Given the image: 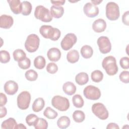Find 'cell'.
Masks as SVG:
<instances>
[{"instance_id":"1","label":"cell","mask_w":129,"mask_h":129,"mask_svg":"<svg viewBox=\"0 0 129 129\" xmlns=\"http://www.w3.org/2000/svg\"><path fill=\"white\" fill-rule=\"evenodd\" d=\"M40 34L45 38L52 41L57 40L61 35L60 31L50 25H42L39 29Z\"/></svg>"},{"instance_id":"2","label":"cell","mask_w":129,"mask_h":129,"mask_svg":"<svg viewBox=\"0 0 129 129\" xmlns=\"http://www.w3.org/2000/svg\"><path fill=\"white\" fill-rule=\"evenodd\" d=\"M102 66L109 76L115 75L118 71L116 59L112 55L106 56L103 59Z\"/></svg>"},{"instance_id":"3","label":"cell","mask_w":129,"mask_h":129,"mask_svg":"<svg viewBox=\"0 0 129 129\" xmlns=\"http://www.w3.org/2000/svg\"><path fill=\"white\" fill-rule=\"evenodd\" d=\"M34 16L43 22H49L52 20V16L49 10L42 5L37 6L34 11Z\"/></svg>"},{"instance_id":"4","label":"cell","mask_w":129,"mask_h":129,"mask_svg":"<svg viewBox=\"0 0 129 129\" xmlns=\"http://www.w3.org/2000/svg\"><path fill=\"white\" fill-rule=\"evenodd\" d=\"M40 44V39L38 36L35 34L29 35L25 42V47L27 51L30 53L36 51Z\"/></svg>"},{"instance_id":"5","label":"cell","mask_w":129,"mask_h":129,"mask_svg":"<svg viewBox=\"0 0 129 129\" xmlns=\"http://www.w3.org/2000/svg\"><path fill=\"white\" fill-rule=\"evenodd\" d=\"M52 105L61 111H67L70 107V102L68 98L59 95L54 96L51 99Z\"/></svg>"},{"instance_id":"6","label":"cell","mask_w":129,"mask_h":129,"mask_svg":"<svg viewBox=\"0 0 129 129\" xmlns=\"http://www.w3.org/2000/svg\"><path fill=\"white\" fill-rule=\"evenodd\" d=\"M120 15L119 8L117 4L110 2L108 3L106 6V16L110 21L117 20Z\"/></svg>"},{"instance_id":"7","label":"cell","mask_w":129,"mask_h":129,"mask_svg":"<svg viewBox=\"0 0 129 129\" xmlns=\"http://www.w3.org/2000/svg\"><path fill=\"white\" fill-rule=\"evenodd\" d=\"M92 111L98 118L101 120L106 119L109 113L104 105L101 103H95L92 106Z\"/></svg>"},{"instance_id":"8","label":"cell","mask_w":129,"mask_h":129,"mask_svg":"<svg viewBox=\"0 0 129 129\" xmlns=\"http://www.w3.org/2000/svg\"><path fill=\"white\" fill-rule=\"evenodd\" d=\"M31 101V95L27 91H22L18 96L17 99V105L21 110H25L28 108Z\"/></svg>"},{"instance_id":"9","label":"cell","mask_w":129,"mask_h":129,"mask_svg":"<svg viewBox=\"0 0 129 129\" xmlns=\"http://www.w3.org/2000/svg\"><path fill=\"white\" fill-rule=\"evenodd\" d=\"M83 94L87 99L91 100H97L101 95L99 89L92 85L86 86L83 90Z\"/></svg>"},{"instance_id":"10","label":"cell","mask_w":129,"mask_h":129,"mask_svg":"<svg viewBox=\"0 0 129 129\" xmlns=\"http://www.w3.org/2000/svg\"><path fill=\"white\" fill-rule=\"evenodd\" d=\"M77 37L74 33L67 34L62 39L60 45L61 48L64 50H68L72 48L74 44L77 42Z\"/></svg>"},{"instance_id":"11","label":"cell","mask_w":129,"mask_h":129,"mask_svg":"<svg viewBox=\"0 0 129 129\" xmlns=\"http://www.w3.org/2000/svg\"><path fill=\"white\" fill-rule=\"evenodd\" d=\"M97 43L101 53L106 54L111 49V44L109 39L106 36H101L97 39Z\"/></svg>"},{"instance_id":"12","label":"cell","mask_w":129,"mask_h":129,"mask_svg":"<svg viewBox=\"0 0 129 129\" xmlns=\"http://www.w3.org/2000/svg\"><path fill=\"white\" fill-rule=\"evenodd\" d=\"M83 11L84 14L89 18H94L99 14V8L92 3H87L84 6Z\"/></svg>"},{"instance_id":"13","label":"cell","mask_w":129,"mask_h":129,"mask_svg":"<svg viewBox=\"0 0 129 129\" xmlns=\"http://www.w3.org/2000/svg\"><path fill=\"white\" fill-rule=\"evenodd\" d=\"M4 89L7 94L13 95L15 94L18 90V85L14 81L9 80L5 84Z\"/></svg>"},{"instance_id":"14","label":"cell","mask_w":129,"mask_h":129,"mask_svg":"<svg viewBox=\"0 0 129 129\" xmlns=\"http://www.w3.org/2000/svg\"><path fill=\"white\" fill-rule=\"evenodd\" d=\"M14 19L10 15H2L0 17V27L2 28L8 29L10 28L13 25Z\"/></svg>"},{"instance_id":"15","label":"cell","mask_w":129,"mask_h":129,"mask_svg":"<svg viewBox=\"0 0 129 129\" xmlns=\"http://www.w3.org/2000/svg\"><path fill=\"white\" fill-rule=\"evenodd\" d=\"M48 59L52 62L57 61L61 57V52L60 50L56 47L50 48L47 53Z\"/></svg>"},{"instance_id":"16","label":"cell","mask_w":129,"mask_h":129,"mask_svg":"<svg viewBox=\"0 0 129 129\" xmlns=\"http://www.w3.org/2000/svg\"><path fill=\"white\" fill-rule=\"evenodd\" d=\"M106 28V23L103 19L96 20L92 24L93 30L97 33H101L105 31Z\"/></svg>"},{"instance_id":"17","label":"cell","mask_w":129,"mask_h":129,"mask_svg":"<svg viewBox=\"0 0 129 129\" xmlns=\"http://www.w3.org/2000/svg\"><path fill=\"white\" fill-rule=\"evenodd\" d=\"M11 10L15 14H19L22 13V3L19 0H8Z\"/></svg>"},{"instance_id":"18","label":"cell","mask_w":129,"mask_h":129,"mask_svg":"<svg viewBox=\"0 0 129 129\" xmlns=\"http://www.w3.org/2000/svg\"><path fill=\"white\" fill-rule=\"evenodd\" d=\"M76 87L75 84L71 82H67L62 86L63 92L68 95L74 94L76 91Z\"/></svg>"},{"instance_id":"19","label":"cell","mask_w":129,"mask_h":129,"mask_svg":"<svg viewBox=\"0 0 129 129\" xmlns=\"http://www.w3.org/2000/svg\"><path fill=\"white\" fill-rule=\"evenodd\" d=\"M50 13L54 18H61L64 13V9L62 7L52 6L50 8Z\"/></svg>"},{"instance_id":"20","label":"cell","mask_w":129,"mask_h":129,"mask_svg":"<svg viewBox=\"0 0 129 129\" xmlns=\"http://www.w3.org/2000/svg\"><path fill=\"white\" fill-rule=\"evenodd\" d=\"M17 123L14 118H9L8 119L4 120L1 125L2 129H12L16 128Z\"/></svg>"},{"instance_id":"21","label":"cell","mask_w":129,"mask_h":129,"mask_svg":"<svg viewBox=\"0 0 129 129\" xmlns=\"http://www.w3.org/2000/svg\"><path fill=\"white\" fill-rule=\"evenodd\" d=\"M89 81V76L85 72H81L78 74L75 77L76 82L79 85H84L88 83Z\"/></svg>"},{"instance_id":"22","label":"cell","mask_w":129,"mask_h":129,"mask_svg":"<svg viewBox=\"0 0 129 129\" xmlns=\"http://www.w3.org/2000/svg\"><path fill=\"white\" fill-rule=\"evenodd\" d=\"M45 106V101L42 98L36 99L32 104V110L35 112L40 111L43 109Z\"/></svg>"},{"instance_id":"23","label":"cell","mask_w":129,"mask_h":129,"mask_svg":"<svg viewBox=\"0 0 129 129\" xmlns=\"http://www.w3.org/2000/svg\"><path fill=\"white\" fill-rule=\"evenodd\" d=\"M67 59L71 63H76L79 59V53L78 51L75 49L69 51L67 54Z\"/></svg>"},{"instance_id":"24","label":"cell","mask_w":129,"mask_h":129,"mask_svg":"<svg viewBox=\"0 0 129 129\" xmlns=\"http://www.w3.org/2000/svg\"><path fill=\"white\" fill-rule=\"evenodd\" d=\"M82 56L85 58H91L93 54V50L91 46L88 45H85L83 46L80 50Z\"/></svg>"},{"instance_id":"25","label":"cell","mask_w":129,"mask_h":129,"mask_svg":"<svg viewBox=\"0 0 129 129\" xmlns=\"http://www.w3.org/2000/svg\"><path fill=\"white\" fill-rule=\"evenodd\" d=\"M71 120L67 116H62L60 117L57 121V125L60 128H66L70 125Z\"/></svg>"},{"instance_id":"26","label":"cell","mask_w":129,"mask_h":129,"mask_svg":"<svg viewBox=\"0 0 129 129\" xmlns=\"http://www.w3.org/2000/svg\"><path fill=\"white\" fill-rule=\"evenodd\" d=\"M46 64V60L45 58L41 55L37 56L35 58L34 60V67L38 69H43Z\"/></svg>"},{"instance_id":"27","label":"cell","mask_w":129,"mask_h":129,"mask_svg":"<svg viewBox=\"0 0 129 129\" xmlns=\"http://www.w3.org/2000/svg\"><path fill=\"white\" fill-rule=\"evenodd\" d=\"M32 5L28 1H23L22 2V13L21 14L24 16L29 15L32 11Z\"/></svg>"},{"instance_id":"28","label":"cell","mask_w":129,"mask_h":129,"mask_svg":"<svg viewBox=\"0 0 129 129\" xmlns=\"http://www.w3.org/2000/svg\"><path fill=\"white\" fill-rule=\"evenodd\" d=\"M73 118L75 122L81 123L85 120V114L83 111L80 110H77L73 113Z\"/></svg>"},{"instance_id":"29","label":"cell","mask_w":129,"mask_h":129,"mask_svg":"<svg viewBox=\"0 0 129 129\" xmlns=\"http://www.w3.org/2000/svg\"><path fill=\"white\" fill-rule=\"evenodd\" d=\"M43 115L48 119H54L57 116L58 113L50 107H47L43 112Z\"/></svg>"},{"instance_id":"30","label":"cell","mask_w":129,"mask_h":129,"mask_svg":"<svg viewBox=\"0 0 129 129\" xmlns=\"http://www.w3.org/2000/svg\"><path fill=\"white\" fill-rule=\"evenodd\" d=\"M72 102L74 106L77 108H81L84 104V100L79 94H76L73 97Z\"/></svg>"},{"instance_id":"31","label":"cell","mask_w":129,"mask_h":129,"mask_svg":"<svg viewBox=\"0 0 129 129\" xmlns=\"http://www.w3.org/2000/svg\"><path fill=\"white\" fill-rule=\"evenodd\" d=\"M92 80L95 83L101 82L103 78V74L100 70H95L91 74Z\"/></svg>"},{"instance_id":"32","label":"cell","mask_w":129,"mask_h":129,"mask_svg":"<svg viewBox=\"0 0 129 129\" xmlns=\"http://www.w3.org/2000/svg\"><path fill=\"white\" fill-rule=\"evenodd\" d=\"M13 55L14 60L18 62L26 57L25 52L21 49H17L15 50L13 53Z\"/></svg>"},{"instance_id":"33","label":"cell","mask_w":129,"mask_h":129,"mask_svg":"<svg viewBox=\"0 0 129 129\" xmlns=\"http://www.w3.org/2000/svg\"><path fill=\"white\" fill-rule=\"evenodd\" d=\"M26 79L29 81H35L38 78L37 73L34 70H29L25 74Z\"/></svg>"},{"instance_id":"34","label":"cell","mask_w":129,"mask_h":129,"mask_svg":"<svg viewBox=\"0 0 129 129\" xmlns=\"http://www.w3.org/2000/svg\"><path fill=\"white\" fill-rule=\"evenodd\" d=\"M34 126L35 129H46L48 127V123L46 119L43 118H38Z\"/></svg>"},{"instance_id":"35","label":"cell","mask_w":129,"mask_h":129,"mask_svg":"<svg viewBox=\"0 0 129 129\" xmlns=\"http://www.w3.org/2000/svg\"><path fill=\"white\" fill-rule=\"evenodd\" d=\"M38 118L39 117L35 114H30L26 116V122L29 126H34L37 122Z\"/></svg>"},{"instance_id":"36","label":"cell","mask_w":129,"mask_h":129,"mask_svg":"<svg viewBox=\"0 0 129 129\" xmlns=\"http://www.w3.org/2000/svg\"><path fill=\"white\" fill-rule=\"evenodd\" d=\"M10 55L8 51L2 50L0 51V61L1 63H6L10 60Z\"/></svg>"},{"instance_id":"37","label":"cell","mask_w":129,"mask_h":129,"mask_svg":"<svg viewBox=\"0 0 129 129\" xmlns=\"http://www.w3.org/2000/svg\"><path fill=\"white\" fill-rule=\"evenodd\" d=\"M18 62L19 67L22 70H27L29 69L31 66V60L27 57Z\"/></svg>"},{"instance_id":"38","label":"cell","mask_w":129,"mask_h":129,"mask_svg":"<svg viewBox=\"0 0 129 129\" xmlns=\"http://www.w3.org/2000/svg\"><path fill=\"white\" fill-rule=\"evenodd\" d=\"M46 71L49 74H54L57 72L58 67L54 62H50L46 66Z\"/></svg>"},{"instance_id":"39","label":"cell","mask_w":129,"mask_h":129,"mask_svg":"<svg viewBox=\"0 0 129 129\" xmlns=\"http://www.w3.org/2000/svg\"><path fill=\"white\" fill-rule=\"evenodd\" d=\"M119 80L123 83L127 84L129 83V72L126 71H122L119 76Z\"/></svg>"},{"instance_id":"40","label":"cell","mask_w":129,"mask_h":129,"mask_svg":"<svg viewBox=\"0 0 129 129\" xmlns=\"http://www.w3.org/2000/svg\"><path fill=\"white\" fill-rule=\"evenodd\" d=\"M119 64L120 67L125 70L129 68V58L128 57H123L120 58L119 60Z\"/></svg>"},{"instance_id":"41","label":"cell","mask_w":129,"mask_h":129,"mask_svg":"<svg viewBox=\"0 0 129 129\" xmlns=\"http://www.w3.org/2000/svg\"><path fill=\"white\" fill-rule=\"evenodd\" d=\"M122 23L126 25H129V11H127L124 12L122 16Z\"/></svg>"},{"instance_id":"42","label":"cell","mask_w":129,"mask_h":129,"mask_svg":"<svg viewBox=\"0 0 129 129\" xmlns=\"http://www.w3.org/2000/svg\"><path fill=\"white\" fill-rule=\"evenodd\" d=\"M1 96H0V106L2 107V106H4V105L7 103V98L6 95L4 94L3 93H1L0 94Z\"/></svg>"},{"instance_id":"43","label":"cell","mask_w":129,"mask_h":129,"mask_svg":"<svg viewBox=\"0 0 129 129\" xmlns=\"http://www.w3.org/2000/svg\"><path fill=\"white\" fill-rule=\"evenodd\" d=\"M51 3H52L54 6L60 7L64 4L66 1L65 0H59V1H51Z\"/></svg>"},{"instance_id":"44","label":"cell","mask_w":129,"mask_h":129,"mask_svg":"<svg viewBox=\"0 0 129 129\" xmlns=\"http://www.w3.org/2000/svg\"><path fill=\"white\" fill-rule=\"evenodd\" d=\"M106 128L107 129H113V128L119 129V127L116 123H114V122H111L107 124Z\"/></svg>"},{"instance_id":"45","label":"cell","mask_w":129,"mask_h":129,"mask_svg":"<svg viewBox=\"0 0 129 129\" xmlns=\"http://www.w3.org/2000/svg\"><path fill=\"white\" fill-rule=\"evenodd\" d=\"M7 113V108L5 106L1 107V114H0V117L3 118L5 117Z\"/></svg>"},{"instance_id":"46","label":"cell","mask_w":129,"mask_h":129,"mask_svg":"<svg viewBox=\"0 0 129 129\" xmlns=\"http://www.w3.org/2000/svg\"><path fill=\"white\" fill-rule=\"evenodd\" d=\"M18 128H22V129H26V127L22 123H19L18 124L16 127V129H18Z\"/></svg>"},{"instance_id":"47","label":"cell","mask_w":129,"mask_h":129,"mask_svg":"<svg viewBox=\"0 0 129 129\" xmlns=\"http://www.w3.org/2000/svg\"><path fill=\"white\" fill-rule=\"evenodd\" d=\"M102 2V1H96V0H91V3L93 4V5H95V6H96V5H99L101 2Z\"/></svg>"}]
</instances>
